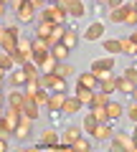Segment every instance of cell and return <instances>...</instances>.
<instances>
[{
    "label": "cell",
    "mask_w": 137,
    "mask_h": 152,
    "mask_svg": "<svg viewBox=\"0 0 137 152\" xmlns=\"http://www.w3.org/2000/svg\"><path fill=\"white\" fill-rule=\"evenodd\" d=\"M132 137H135V140H137V122H135V129H132Z\"/></svg>",
    "instance_id": "cell-55"
},
{
    "label": "cell",
    "mask_w": 137,
    "mask_h": 152,
    "mask_svg": "<svg viewBox=\"0 0 137 152\" xmlns=\"http://www.w3.org/2000/svg\"><path fill=\"white\" fill-rule=\"evenodd\" d=\"M114 86H117V91L119 94H125V96H130L132 94V89L137 86L132 79H127V76H114Z\"/></svg>",
    "instance_id": "cell-10"
},
{
    "label": "cell",
    "mask_w": 137,
    "mask_h": 152,
    "mask_svg": "<svg viewBox=\"0 0 137 152\" xmlns=\"http://www.w3.org/2000/svg\"><path fill=\"white\" fill-rule=\"evenodd\" d=\"M51 28H53V23L38 20V26H36V38H46V41H48V36H51Z\"/></svg>",
    "instance_id": "cell-27"
},
{
    "label": "cell",
    "mask_w": 137,
    "mask_h": 152,
    "mask_svg": "<svg viewBox=\"0 0 137 152\" xmlns=\"http://www.w3.org/2000/svg\"><path fill=\"white\" fill-rule=\"evenodd\" d=\"M130 96H132V102H137V86L132 89V94H130Z\"/></svg>",
    "instance_id": "cell-53"
},
{
    "label": "cell",
    "mask_w": 137,
    "mask_h": 152,
    "mask_svg": "<svg viewBox=\"0 0 137 152\" xmlns=\"http://www.w3.org/2000/svg\"><path fill=\"white\" fill-rule=\"evenodd\" d=\"M99 91H104V94L117 91V86H114V76H109V79H104V81H99Z\"/></svg>",
    "instance_id": "cell-38"
},
{
    "label": "cell",
    "mask_w": 137,
    "mask_h": 152,
    "mask_svg": "<svg viewBox=\"0 0 137 152\" xmlns=\"http://www.w3.org/2000/svg\"><path fill=\"white\" fill-rule=\"evenodd\" d=\"M5 3H8V0H5Z\"/></svg>",
    "instance_id": "cell-60"
},
{
    "label": "cell",
    "mask_w": 137,
    "mask_h": 152,
    "mask_svg": "<svg viewBox=\"0 0 137 152\" xmlns=\"http://www.w3.org/2000/svg\"><path fill=\"white\" fill-rule=\"evenodd\" d=\"M56 74L64 76V79H71V76H74V66L69 64V61H59V66H56Z\"/></svg>",
    "instance_id": "cell-30"
},
{
    "label": "cell",
    "mask_w": 137,
    "mask_h": 152,
    "mask_svg": "<svg viewBox=\"0 0 137 152\" xmlns=\"http://www.w3.org/2000/svg\"><path fill=\"white\" fill-rule=\"evenodd\" d=\"M94 15H104V5H102V3H97V5H94Z\"/></svg>",
    "instance_id": "cell-48"
},
{
    "label": "cell",
    "mask_w": 137,
    "mask_h": 152,
    "mask_svg": "<svg viewBox=\"0 0 137 152\" xmlns=\"http://www.w3.org/2000/svg\"><path fill=\"white\" fill-rule=\"evenodd\" d=\"M0 66H3V69H5L8 74H10V71H13V66H15V61H13V56L8 53V51H0Z\"/></svg>",
    "instance_id": "cell-34"
},
{
    "label": "cell",
    "mask_w": 137,
    "mask_h": 152,
    "mask_svg": "<svg viewBox=\"0 0 137 152\" xmlns=\"http://www.w3.org/2000/svg\"><path fill=\"white\" fill-rule=\"evenodd\" d=\"M59 142V134H56L53 129H46L43 134H41V145H43V150H48L51 145H56Z\"/></svg>",
    "instance_id": "cell-26"
},
{
    "label": "cell",
    "mask_w": 137,
    "mask_h": 152,
    "mask_svg": "<svg viewBox=\"0 0 137 152\" xmlns=\"http://www.w3.org/2000/svg\"><path fill=\"white\" fill-rule=\"evenodd\" d=\"M112 69H114V61H112V56H109V58H94V61H92V74L97 76L99 81L109 79V76H112Z\"/></svg>",
    "instance_id": "cell-3"
},
{
    "label": "cell",
    "mask_w": 137,
    "mask_h": 152,
    "mask_svg": "<svg viewBox=\"0 0 137 152\" xmlns=\"http://www.w3.org/2000/svg\"><path fill=\"white\" fill-rule=\"evenodd\" d=\"M23 3H26V0H8V5H10L13 10H18V8H21Z\"/></svg>",
    "instance_id": "cell-47"
},
{
    "label": "cell",
    "mask_w": 137,
    "mask_h": 152,
    "mask_svg": "<svg viewBox=\"0 0 137 152\" xmlns=\"http://www.w3.org/2000/svg\"><path fill=\"white\" fill-rule=\"evenodd\" d=\"M130 5H132V3H122V5L114 8V10H107V20H109V23H125Z\"/></svg>",
    "instance_id": "cell-9"
},
{
    "label": "cell",
    "mask_w": 137,
    "mask_h": 152,
    "mask_svg": "<svg viewBox=\"0 0 137 152\" xmlns=\"http://www.w3.org/2000/svg\"><path fill=\"white\" fill-rule=\"evenodd\" d=\"M8 84H10L13 89H21V86L28 84V76H26V71H23V66H18V69H13L10 74H8Z\"/></svg>",
    "instance_id": "cell-6"
},
{
    "label": "cell",
    "mask_w": 137,
    "mask_h": 152,
    "mask_svg": "<svg viewBox=\"0 0 137 152\" xmlns=\"http://www.w3.org/2000/svg\"><path fill=\"white\" fill-rule=\"evenodd\" d=\"M15 51H18V53H23V56H26V61H33L31 38H26V36H18V41H15Z\"/></svg>",
    "instance_id": "cell-11"
},
{
    "label": "cell",
    "mask_w": 137,
    "mask_h": 152,
    "mask_svg": "<svg viewBox=\"0 0 137 152\" xmlns=\"http://www.w3.org/2000/svg\"><path fill=\"white\" fill-rule=\"evenodd\" d=\"M64 102H66V94L51 91V94H48V102H46V107H48V112H53V109H61V107H64Z\"/></svg>",
    "instance_id": "cell-17"
},
{
    "label": "cell",
    "mask_w": 137,
    "mask_h": 152,
    "mask_svg": "<svg viewBox=\"0 0 137 152\" xmlns=\"http://www.w3.org/2000/svg\"><path fill=\"white\" fill-rule=\"evenodd\" d=\"M97 124H99V122H97V119L92 117V114L86 112V117H84V124H81V129L86 132V134H94V129H97Z\"/></svg>",
    "instance_id": "cell-36"
},
{
    "label": "cell",
    "mask_w": 137,
    "mask_h": 152,
    "mask_svg": "<svg viewBox=\"0 0 137 152\" xmlns=\"http://www.w3.org/2000/svg\"><path fill=\"white\" fill-rule=\"evenodd\" d=\"M69 53H71V48H69L66 43H61V41L51 46V56H53L56 61H69Z\"/></svg>",
    "instance_id": "cell-15"
},
{
    "label": "cell",
    "mask_w": 137,
    "mask_h": 152,
    "mask_svg": "<svg viewBox=\"0 0 137 152\" xmlns=\"http://www.w3.org/2000/svg\"><path fill=\"white\" fill-rule=\"evenodd\" d=\"M104 109H107V117H109V122H117L119 117H125V107H122L119 102H112V99H109Z\"/></svg>",
    "instance_id": "cell-14"
},
{
    "label": "cell",
    "mask_w": 137,
    "mask_h": 152,
    "mask_svg": "<svg viewBox=\"0 0 137 152\" xmlns=\"http://www.w3.org/2000/svg\"><path fill=\"white\" fill-rule=\"evenodd\" d=\"M125 114H127V117H130V122H137V102H132L130 107L125 109Z\"/></svg>",
    "instance_id": "cell-44"
},
{
    "label": "cell",
    "mask_w": 137,
    "mask_h": 152,
    "mask_svg": "<svg viewBox=\"0 0 137 152\" xmlns=\"http://www.w3.org/2000/svg\"><path fill=\"white\" fill-rule=\"evenodd\" d=\"M74 96H76V99H79L81 104H86V107H92L94 91H92V89H84V86H76V91H74Z\"/></svg>",
    "instance_id": "cell-24"
},
{
    "label": "cell",
    "mask_w": 137,
    "mask_h": 152,
    "mask_svg": "<svg viewBox=\"0 0 137 152\" xmlns=\"http://www.w3.org/2000/svg\"><path fill=\"white\" fill-rule=\"evenodd\" d=\"M84 13H86V5H84L81 0H71V5H69L66 15H69V18H84Z\"/></svg>",
    "instance_id": "cell-21"
},
{
    "label": "cell",
    "mask_w": 137,
    "mask_h": 152,
    "mask_svg": "<svg viewBox=\"0 0 137 152\" xmlns=\"http://www.w3.org/2000/svg\"><path fill=\"white\" fill-rule=\"evenodd\" d=\"M0 79H8V71L3 69V66H0Z\"/></svg>",
    "instance_id": "cell-52"
},
{
    "label": "cell",
    "mask_w": 137,
    "mask_h": 152,
    "mask_svg": "<svg viewBox=\"0 0 137 152\" xmlns=\"http://www.w3.org/2000/svg\"><path fill=\"white\" fill-rule=\"evenodd\" d=\"M107 102H109V94H104V91H94V99H92V107H107Z\"/></svg>",
    "instance_id": "cell-37"
},
{
    "label": "cell",
    "mask_w": 137,
    "mask_h": 152,
    "mask_svg": "<svg viewBox=\"0 0 137 152\" xmlns=\"http://www.w3.org/2000/svg\"><path fill=\"white\" fill-rule=\"evenodd\" d=\"M84 38H86V41H102V38H104V23L102 20L89 23L86 31H84Z\"/></svg>",
    "instance_id": "cell-4"
},
{
    "label": "cell",
    "mask_w": 137,
    "mask_h": 152,
    "mask_svg": "<svg viewBox=\"0 0 137 152\" xmlns=\"http://www.w3.org/2000/svg\"><path fill=\"white\" fill-rule=\"evenodd\" d=\"M130 38H132V41H135V43H137V28H135V31L130 33Z\"/></svg>",
    "instance_id": "cell-54"
},
{
    "label": "cell",
    "mask_w": 137,
    "mask_h": 152,
    "mask_svg": "<svg viewBox=\"0 0 137 152\" xmlns=\"http://www.w3.org/2000/svg\"><path fill=\"white\" fill-rule=\"evenodd\" d=\"M3 112H5V109H3V107H0V117H3Z\"/></svg>",
    "instance_id": "cell-57"
},
{
    "label": "cell",
    "mask_w": 137,
    "mask_h": 152,
    "mask_svg": "<svg viewBox=\"0 0 137 152\" xmlns=\"http://www.w3.org/2000/svg\"><path fill=\"white\" fill-rule=\"evenodd\" d=\"M38 81H28L26 84V91H23V94H26V99H36V94H38Z\"/></svg>",
    "instance_id": "cell-41"
},
{
    "label": "cell",
    "mask_w": 137,
    "mask_h": 152,
    "mask_svg": "<svg viewBox=\"0 0 137 152\" xmlns=\"http://www.w3.org/2000/svg\"><path fill=\"white\" fill-rule=\"evenodd\" d=\"M5 150H8V142L3 140V137H0V152H5Z\"/></svg>",
    "instance_id": "cell-51"
},
{
    "label": "cell",
    "mask_w": 137,
    "mask_h": 152,
    "mask_svg": "<svg viewBox=\"0 0 137 152\" xmlns=\"http://www.w3.org/2000/svg\"><path fill=\"white\" fill-rule=\"evenodd\" d=\"M15 15H18V20H21V23H33V20H38V18H36V8H33L28 0L15 10Z\"/></svg>",
    "instance_id": "cell-7"
},
{
    "label": "cell",
    "mask_w": 137,
    "mask_h": 152,
    "mask_svg": "<svg viewBox=\"0 0 137 152\" xmlns=\"http://www.w3.org/2000/svg\"><path fill=\"white\" fill-rule=\"evenodd\" d=\"M97 3H102V5H104V0H97Z\"/></svg>",
    "instance_id": "cell-58"
},
{
    "label": "cell",
    "mask_w": 137,
    "mask_h": 152,
    "mask_svg": "<svg viewBox=\"0 0 137 152\" xmlns=\"http://www.w3.org/2000/svg\"><path fill=\"white\" fill-rule=\"evenodd\" d=\"M109 150L112 152H137V140L127 132H117L109 140Z\"/></svg>",
    "instance_id": "cell-1"
},
{
    "label": "cell",
    "mask_w": 137,
    "mask_h": 152,
    "mask_svg": "<svg viewBox=\"0 0 137 152\" xmlns=\"http://www.w3.org/2000/svg\"><path fill=\"white\" fill-rule=\"evenodd\" d=\"M31 127H33V119H28L26 114H23L21 117V122H18V127L15 129H13V137H15V140H28V134H31Z\"/></svg>",
    "instance_id": "cell-5"
},
{
    "label": "cell",
    "mask_w": 137,
    "mask_h": 152,
    "mask_svg": "<svg viewBox=\"0 0 137 152\" xmlns=\"http://www.w3.org/2000/svg\"><path fill=\"white\" fill-rule=\"evenodd\" d=\"M66 18H69V15H66L64 8H59L56 3H48V5L41 10L38 20H46V23H53V26H56V23H66Z\"/></svg>",
    "instance_id": "cell-2"
},
{
    "label": "cell",
    "mask_w": 137,
    "mask_h": 152,
    "mask_svg": "<svg viewBox=\"0 0 137 152\" xmlns=\"http://www.w3.org/2000/svg\"><path fill=\"white\" fill-rule=\"evenodd\" d=\"M48 94H51V89H38V94H36V99H33V102L38 104V107H46V102H48Z\"/></svg>",
    "instance_id": "cell-42"
},
{
    "label": "cell",
    "mask_w": 137,
    "mask_h": 152,
    "mask_svg": "<svg viewBox=\"0 0 137 152\" xmlns=\"http://www.w3.org/2000/svg\"><path fill=\"white\" fill-rule=\"evenodd\" d=\"M125 23H130V26H135V28H137V8H135V3H132V5H130V10H127Z\"/></svg>",
    "instance_id": "cell-43"
},
{
    "label": "cell",
    "mask_w": 137,
    "mask_h": 152,
    "mask_svg": "<svg viewBox=\"0 0 137 152\" xmlns=\"http://www.w3.org/2000/svg\"><path fill=\"white\" fill-rule=\"evenodd\" d=\"M76 86H84V89L97 91V89H99V79L92 74V71H86V74H79V84H76Z\"/></svg>",
    "instance_id": "cell-13"
},
{
    "label": "cell",
    "mask_w": 137,
    "mask_h": 152,
    "mask_svg": "<svg viewBox=\"0 0 137 152\" xmlns=\"http://www.w3.org/2000/svg\"><path fill=\"white\" fill-rule=\"evenodd\" d=\"M51 91L69 94V79H64V76H59V74H56V79H53V86H51Z\"/></svg>",
    "instance_id": "cell-29"
},
{
    "label": "cell",
    "mask_w": 137,
    "mask_h": 152,
    "mask_svg": "<svg viewBox=\"0 0 137 152\" xmlns=\"http://www.w3.org/2000/svg\"><path fill=\"white\" fill-rule=\"evenodd\" d=\"M23 71H26V76H28V81H38V76H41V69L33 61H28L26 66H23Z\"/></svg>",
    "instance_id": "cell-28"
},
{
    "label": "cell",
    "mask_w": 137,
    "mask_h": 152,
    "mask_svg": "<svg viewBox=\"0 0 137 152\" xmlns=\"http://www.w3.org/2000/svg\"><path fill=\"white\" fill-rule=\"evenodd\" d=\"M71 150H76V152H92V150H94V145H92L89 140H84V137H79V140L71 145Z\"/></svg>",
    "instance_id": "cell-33"
},
{
    "label": "cell",
    "mask_w": 137,
    "mask_h": 152,
    "mask_svg": "<svg viewBox=\"0 0 137 152\" xmlns=\"http://www.w3.org/2000/svg\"><path fill=\"white\" fill-rule=\"evenodd\" d=\"M79 137H81V129H79V127H66L64 134H61V142H66V145L71 147L74 142L79 140Z\"/></svg>",
    "instance_id": "cell-19"
},
{
    "label": "cell",
    "mask_w": 137,
    "mask_h": 152,
    "mask_svg": "<svg viewBox=\"0 0 137 152\" xmlns=\"http://www.w3.org/2000/svg\"><path fill=\"white\" fill-rule=\"evenodd\" d=\"M53 79H56V74H41L38 76V86L41 89H51L53 86Z\"/></svg>",
    "instance_id": "cell-39"
},
{
    "label": "cell",
    "mask_w": 137,
    "mask_h": 152,
    "mask_svg": "<svg viewBox=\"0 0 137 152\" xmlns=\"http://www.w3.org/2000/svg\"><path fill=\"white\" fill-rule=\"evenodd\" d=\"M28 3H31V5L36 8V10H41V8H46V5H48L46 0H28Z\"/></svg>",
    "instance_id": "cell-46"
},
{
    "label": "cell",
    "mask_w": 137,
    "mask_h": 152,
    "mask_svg": "<svg viewBox=\"0 0 137 152\" xmlns=\"http://www.w3.org/2000/svg\"><path fill=\"white\" fill-rule=\"evenodd\" d=\"M38 104H36V102H33V99H26V102H23V107H21V112L23 114H26V117H28V119H33V122H36V119H38Z\"/></svg>",
    "instance_id": "cell-18"
},
{
    "label": "cell",
    "mask_w": 137,
    "mask_h": 152,
    "mask_svg": "<svg viewBox=\"0 0 137 152\" xmlns=\"http://www.w3.org/2000/svg\"><path fill=\"white\" fill-rule=\"evenodd\" d=\"M119 51H122V53H127V56H137V43L132 41L130 36L119 38Z\"/></svg>",
    "instance_id": "cell-23"
},
{
    "label": "cell",
    "mask_w": 137,
    "mask_h": 152,
    "mask_svg": "<svg viewBox=\"0 0 137 152\" xmlns=\"http://www.w3.org/2000/svg\"><path fill=\"white\" fill-rule=\"evenodd\" d=\"M56 5L64 8V10H69V5H71V0H56Z\"/></svg>",
    "instance_id": "cell-49"
},
{
    "label": "cell",
    "mask_w": 137,
    "mask_h": 152,
    "mask_svg": "<svg viewBox=\"0 0 137 152\" xmlns=\"http://www.w3.org/2000/svg\"><path fill=\"white\" fill-rule=\"evenodd\" d=\"M89 114H92L97 122H109V117H107V109H104V107H89Z\"/></svg>",
    "instance_id": "cell-35"
},
{
    "label": "cell",
    "mask_w": 137,
    "mask_h": 152,
    "mask_svg": "<svg viewBox=\"0 0 137 152\" xmlns=\"http://www.w3.org/2000/svg\"><path fill=\"white\" fill-rule=\"evenodd\" d=\"M66 31H69V28H66V23H56L53 28H51V36H48V43L53 46V43H59L61 38L66 36Z\"/></svg>",
    "instance_id": "cell-20"
},
{
    "label": "cell",
    "mask_w": 137,
    "mask_h": 152,
    "mask_svg": "<svg viewBox=\"0 0 137 152\" xmlns=\"http://www.w3.org/2000/svg\"><path fill=\"white\" fill-rule=\"evenodd\" d=\"M46 3H56V0H46Z\"/></svg>",
    "instance_id": "cell-59"
},
{
    "label": "cell",
    "mask_w": 137,
    "mask_h": 152,
    "mask_svg": "<svg viewBox=\"0 0 137 152\" xmlns=\"http://www.w3.org/2000/svg\"><path fill=\"white\" fill-rule=\"evenodd\" d=\"M3 81H5V79H0V91H3Z\"/></svg>",
    "instance_id": "cell-56"
},
{
    "label": "cell",
    "mask_w": 137,
    "mask_h": 152,
    "mask_svg": "<svg viewBox=\"0 0 137 152\" xmlns=\"http://www.w3.org/2000/svg\"><path fill=\"white\" fill-rule=\"evenodd\" d=\"M31 48H33V56H46L51 53V43L46 38H31Z\"/></svg>",
    "instance_id": "cell-12"
},
{
    "label": "cell",
    "mask_w": 137,
    "mask_h": 152,
    "mask_svg": "<svg viewBox=\"0 0 137 152\" xmlns=\"http://www.w3.org/2000/svg\"><path fill=\"white\" fill-rule=\"evenodd\" d=\"M81 107H84V104L79 102L76 96H66V102H64V107H61V112H64L66 117H71V114H76Z\"/></svg>",
    "instance_id": "cell-16"
},
{
    "label": "cell",
    "mask_w": 137,
    "mask_h": 152,
    "mask_svg": "<svg viewBox=\"0 0 137 152\" xmlns=\"http://www.w3.org/2000/svg\"><path fill=\"white\" fill-rule=\"evenodd\" d=\"M61 43H66V46H69V48H76V46H79V33L76 31H74V28H69V31H66V36L64 38H61Z\"/></svg>",
    "instance_id": "cell-25"
},
{
    "label": "cell",
    "mask_w": 137,
    "mask_h": 152,
    "mask_svg": "<svg viewBox=\"0 0 137 152\" xmlns=\"http://www.w3.org/2000/svg\"><path fill=\"white\" fill-rule=\"evenodd\" d=\"M102 48L107 51V53H122L119 51V38H109V41H102Z\"/></svg>",
    "instance_id": "cell-31"
},
{
    "label": "cell",
    "mask_w": 137,
    "mask_h": 152,
    "mask_svg": "<svg viewBox=\"0 0 137 152\" xmlns=\"http://www.w3.org/2000/svg\"><path fill=\"white\" fill-rule=\"evenodd\" d=\"M92 137H94L97 142H109V140H112V122H99Z\"/></svg>",
    "instance_id": "cell-8"
},
{
    "label": "cell",
    "mask_w": 137,
    "mask_h": 152,
    "mask_svg": "<svg viewBox=\"0 0 137 152\" xmlns=\"http://www.w3.org/2000/svg\"><path fill=\"white\" fill-rule=\"evenodd\" d=\"M23 102H26V94H23L21 89H13V91L8 94V107H15V109H21V107H23Z\"/></svg>",
    "instance_id": "cell-22"
},
{
    "label": "cell",
    "mask_w": 137,
    "mask_h": 152,
    "mask_svg": "<svg viewBox=\"0 0 137 152\" xmlns=\"http://www.w3.org/2000/svg\"><path fill=\"white\" fill-rule=\"evenodd\" d=\"M5 10H8V3H5V0H0V18L5 15Z\"/></svg>",
    "instance_id": "cell-50"
},
{
    "label": "cell",
    "mask_w": 137,
    "mask_h": 152,
    "mask_svg": "<svg viewBox=\"0 0 137 152\" xmlns=\"http://www.w3.org/2000/svg\"><path fill=\"white\" fill-rule=\"evenodd\" d=\"M122 76H127V79H132V81L137 84V64H135V66H130V69H127Z\"/></svg>",
    "instance_id": "cell-45"
},
{
    "label": "cell",
    "mask_w": 137,
    "mask_h": 152,
    "mask_svg": "<svg viewBox=\"0 0 137 152\" xmlns=\"http://www.w3.org/2000/svg\"><path fill=\"white\" fill-rule=\"evenodd\" d=\"M0 137H3V140L13 137V127L8 124V119H5V117H0Z\"/></svg>",
    "instance_id": "cell-40"
},
{
    "label": "cell",
    "mask_w": 137,
    "mask_h": 152,
    "mask_svg": "<svg viewBox=\"0 0 137 152\" xmlns=\"http://www.w3.org/2000/svg\"><path fill=\"white\" fill-rule=\"evenodd\" d=\"M56 66H59V61H56L53 56H48V58H46L38 69H41V74H56Z\"/></svg>",
    "instance_id": "cell-32"
}]
</instances>
